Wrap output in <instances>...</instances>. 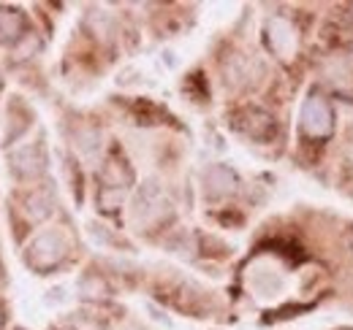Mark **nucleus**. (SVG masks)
Returning a JSON list of instances; mask_svg holds the SVG:
<instances>
[{
    "instance_id": "1",
    "label": "nucleus",
    "mask_w": 353,
    "mask_h": 330,
    "mask_svg": "<svg viewBox=\"0 0 353 330\" xmlns=\"http://www.w3.org/2000/svg\"><path fill=\"white\" fill-rule=\"evenodd\" d=\"M172 217V201L166 198L163 187L158 182H144L133 198L131 222L136 228H158Z\"/></svg>"
},
{
    "instance_id": "2",
    "label": "nucleus",
    "mask_w": 353,
    "mask_h": 330,
    "mask_svg": "<svg viewBox=\"0 0 353 330\" xmlns=\"http://www.w3.org/2000/svg\"><path fill=\"white\" fill-rule=\"evenodd\" d=\"M65 252H68L65 236H63L60 230H44V233H39V236L28 244L25 257H28V263H30L36 271H49V268H54L57 263H63Z\"/></svg>"
},
{
    "instance_id": "3",
    "label": "nucleus",
    "mask_w": 353,
    "mask_h": 330,
    "mask_svg": "<svg viewBox=\"0 0 353 330\" xmlns=\"http://www.w3.org/2000/svg\"><path fill=\"white\" fill-rule=\"evenodd\" d=\"M302 133L312 141H323L334 133V111L329 106L326 98L321 95H310L302 106V117H299Z\"/></svg>"
},
{
    "instance_id": "4",
    "label": "nucleus",
    "mask_w": 353,
    "mask_h": 330,
    "mask_svg": "<svg viewBox=\"0 0 353 330\" xmlns=\"http://www.w3.org/2000/svg\"><path fill=\"white\" fill-rule=\"evenodd\" d=\"M264 41L280 60H294L299 49V30L285 16H269L264 25Z\"/></svg>"
},
{
    "instance_id": "5",
    "label": "nucleus",
    "mask_w": 353,
    "mask_h": 330,
    "mask_svg": "<svg viewBox=\"0 0 353 330\" xmlns=\"http://www.w3.org/2000/svg\"><path fill=\"white\" fill-rule=\"evenodd\" d=\"M234 122H236V127H239L248 138H253V141H269V138L274 135V130H277L274 117L261 111V109H242V111L234 117Z\"/></svg>"
},
{
    "instance_id": "6",
    "label": "nucleus",
    "mask_w": 353,
    "mask_h": 330,
    "mask_svg": "<svg viewBox=\"0 0 353 330\" xmlns=\"http://www.w3.org/2000/svg\"><path fill=\"white\" fill-rule=\"evenodd\" d=\"M44 165H46V155H44V146L41 144H25L19 149H14L11 155V168L19 179H36L44 173Z\"/></svg>"
},
{
    "instance_id": "7",
    "label": "nucleus",
    "mask_w": 353,
    "mask_h": 330,
    "mask_svg": "<svg viewBox=\"0 0 353 330\" xmlns=\"http://www.w3.org/2000/svg\"><path fill=\"white\" fill-rule=\"evenodd\" d=\"M236 187H239V179L228 165H210L204 170V190H207L210 198L231 195Z\"/></svg>"
},
{
    "instance_id": "8",
    "label": "nucleus",
    "mask_w": 353,
    "mask_h": 330,
    "mask_svg": "<svg viewBox=\"0 0 353 330\" xmlns=\"http://www.w3.org/2000/svg\"><path fill=\"white\" fill-rule=\"evenodd\" d=\"M25 38V14L19 8H0V43H19Z\"/></svg>"
},
{
    "instance_id": "9",
    "label": "nucleus",
    "mask_w": 353,
    "mask_h": 330,
    "mask_svg": "<svg viewBox=\"0 0 353 330\" xmlns=\"http://www.w3.org/2000/svg\"><path fill=\"white\" fill-rule=\"evenodd\" d=\"M101 179H103V187H120V190H128V184L133 182L131 168L125 165V160L120 157H109L103 170H101Z\"/></svg>"
},
{
    "instance_id": "10",
    "label": "nucleus",
    "mask_w": 353,
    "mask_h": 330,
    "mask_svg": "<svg viewBox=\"0 0 353 330\" xmlns=\"http://www.w3.org/2000/svg\"><path fill=\"white\" fill-rule=\"evenodd\" d=\"M54 211V198L46 190H33L25 201V214L30 222H44L46 217Z\"/></svg>"
},
{
    "instance_id": "11",
    "label": "nucleus",
    "mask_w": 353,
    "mask_h": 330,
    "mask_svg": "<svg viewBox=\"0 0 353 330\" xmlns=\"http://www.w3.org/2000/svg\"><path fill=\"white\" fill-rule=\"evenodd\" d=\"M74 146L85 160H95L101 155V133L95 127H79L74 135Z\"/></svg>"
},
{
    "instance_id": "12",
    "label": "nucleus",
    "mask_w": 353,
    "mask_h": 330,
    "mask_svg": "<svg viewBox=\"0 0 353 330\" xmlns=\"http://www.w3.org/2000/svg\"><path fill=\"white\" fill-rule=\"evenodd\" d=\"M253 60L245 57V54H234L228 63H225V76H228V84H245L253 79Z\"/></svg>"
},
{
    "instance_id": "13",
    "label": "nucleus",
    "mask_w": 353,
    "mask_h": 330,
    "mask_svg": "<svg viewBox=\"0 0 353 330\" xmlns=\"http://www.w3.org/2000/svg\"><path fill=\"white\" fill-rule=\"evenodd\" d=\"M79 292H82L85 298H106V295H109V285H106L101 276L88 274V276L79 282Z\"/></svg>"
},
{
    "instance_id": "14",
    "label": "nucleus",
    "mask_w": 353,
    "mask_h": 330,
    "mask_svg": "<svg viewBox=\"0 0 353 330\" xmlns=\"http://www.w3.org/2000/svg\"><path fill=\"white\" fill-rule=\"evenodd\" d=\"M123 201H125V190H120V187H101V192H98V206L103 211H114Z\"/></svg>"
},
{
    "instance_id": "15",
    "label": "nucleus",
    "mask_w": 353,
    "mask_h": 330,
    "mask_svg": "<svg viewBox=\"0 0 353 330\" xmlns=\"http://www.w3.org/2000/svg\"><path fill=\"white\" fill-rule=\"evenodd\" d=\"M36 49H39V41L25 36L22 41L17 43V57H19V60H25V57H28V52H36Z\"/></svg>"
},
{
    "instance_id": "16",
    "label": "nucleus",
    "mask_w": 353,
    "mask_h": 330,
    "mask_svg": "<svg viewBox=\"0 0 353 330\" xmlns=\"http://www.w3.org/2000/svg\"><path fill=\"white\" fill-rule=\"evenodd\" d=\"M345 157H348V163L353 165V138L348 141V146H345Z\"/></svg>"
},
{
    "instance_id": "17",
    "label": "nucleus",
    "mask_w": 353,
    "mask_h": 330,
    "mask_svg": "<svg viewBox=\"0 0 353 330\" xmlns=\"http://www.w3.org/2000/svg\"><path fill=\"white\" fill-rule=\"evenodd\" d=\"M0 325H3V314H0Z\"/></svg>"
},
{
    "instance_id": "18",
    "label": "nucleus",
    "mask_w": 353,
    "mask_h": 330,
    "mask_svg": "<svg viewBox=\"0 0 353 330\" xmlns=\"http://www.w3.org/2000/svg\"><path fill=\"white\" fill-rule=\"evenodd\" d=\"M343 330H348V328H343Z\"/></svg>"
}]
</instances>
